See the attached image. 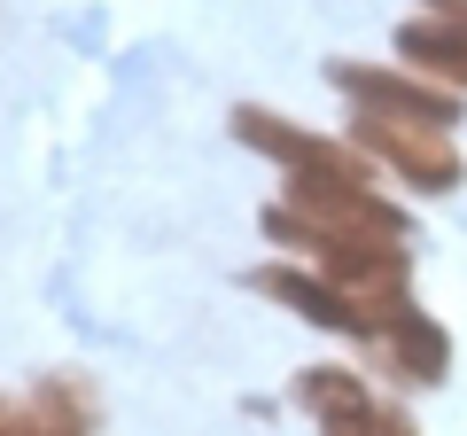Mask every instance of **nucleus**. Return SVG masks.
<instances>
[{
	"label": "nucleus",
	"mask_w": 467,
	"mask_h": 436,
	"mask_svg": "<svg viewBox=\"0 0 467 436\" xmlns=\"http://www.w3.org/2000/svg\"><path fill=\"white\" fill-rule=\"evenodd\" d=\"M257 288H273L281 304H296L304 319H319V327H358V336H374V319H367V304L350 296V288H335V281H304V273H257Z\"/></svg>",
	"instance_id": "20e7f679"
},
{
	"label": "nucleus",
	"mask_w": 467,
	"mask_h": 436,
	"mask_svg": "<svg viewBox=\"0 0 467 436\" xmlns=\"http://www.w3.org/2000/svg\"><path fill=\"white\" fill-rule=\"evenodd\" d=\"M335 86H343V94H358L374 118L436 125V133L451 125V94H444V86H413V78H398V70H367V63H335Z\"/></svg>",
	"instance_id": "f257e3e1"
},
{
	"label": "nucleus",
	"mask_w": 467,
	"mask_h": 436,
	"mask_svg": "<svg viewBox=\"0 0 467 436\" xmlns=\"http://www.w3.org/2000/svg\"><path fill=\"white\" fill-rule=\"evenodd\" d=\"M327 436H413V429H405V420L398 413H382V405H358V413H343V420H327Z\"/></svg>",
	"instance_id": "0eeeda50"
},
{
	"label": "nucleus",
	"mask_w": 467,
	"mask_h": 436,
	"mask_svg": "<svg viewBox=\"0 0 467 436\" xmlns=\"http://www.w3.org/2000/svg\"><path fill=\"white\" fill-rule=\"evenodd\" d=\"M382 336H389V367H398L405 382H436V374H444V336H436L420 312H398Z\"/></svg>",
	"instance_id": "39448f33"
},
{
	"label": "nucleus",
	"mask_w": 467,
	"mask_h": 436,
	"mask_svg": "<svg viewBox=\"0 0 467 436\" xmlns=\"http://www.w3.org/2000/svg\"><path fill=\"white\" fill-rule=\"evenodd\" d=\"M460 8H467V0H460Z\"/></svg>",
	"instance_id": "6e6552de"
},
{
	"label": "nucleus",
	"mask_w": 467,
	"mask_h": 436,
	"mask_svg": "<svg viewBox=\"0 0 467 436\" xmlns=\"http://www.w3.org/2000/svg\"><path fill=\"white\" fill-rule=\"evenodd\" d=\"M358 140H367V149H382L389 164L405 171V180H420V187H451L460 180V156L444 149V133H436V125H405V118H358Z\"/></svg>",
	"instance_id": "f03ea898"
},
{
	"label": "nucleus",
	"mask_w": 467,
	"mask_h": 436,
	"mask_svg": "<svg viewBox=\"0 0 467 436\" xmlns=\"http://www.w3.org/2000/svg\"><path fill=\"white\" fill-rule=\"evenodd\" d=\"M436 16H413L398 32V55L413 70H429V78H451V86H467V8L460 0H429Z\"/></svg>",
	"instance_id": "7ed1b4c3"
},
{
	"label": "nucleus",
	"mask_w": 467,
	"mask_h": 436,
	"mask_svg": "<svg viewBox=\"0 0 467 436\" xmlns=\"http://www.w3.org/2000/svg\"><path fill=\"white\" fill-rule=\"evenodd\" d=\"M296 398L312 405V413H327V420H343V413H358V405H367L374 389L358 382V374H343V367H312V374H304V382H296Z\"/></svg>",
	"instance_id": "423d86ee"
}]
</instances>
